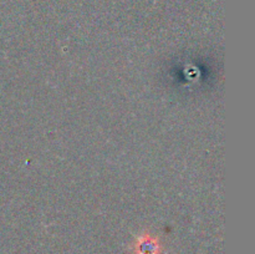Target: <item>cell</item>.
Returning a JSON list of instances; mask_svg holds the SVG:
<instances>
[{
  "mask_svg": "<svg viewBox=\"0 0 255 254\" xmlns=\"http://www.w3.org/2000/svg\"><path fill=\"white\" fill-rule=\"evenodd\" d=\"M161 243L149 233L139 236L133 244V254H161Z\"/></svg>",
  "mask_w": 255,
  "mask_h": 254,
  "instance_id": "obj_1",
  "label": "cell"
}]
</instances>
